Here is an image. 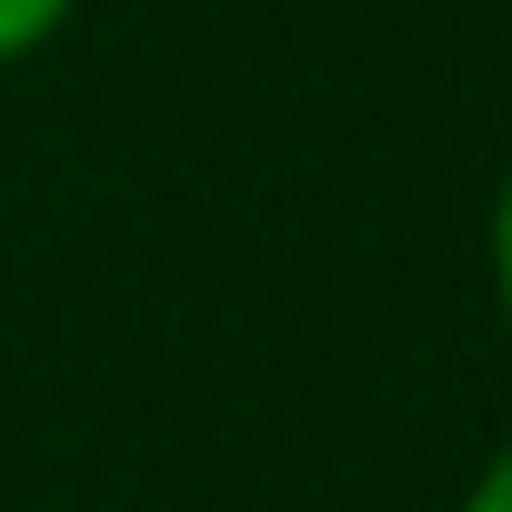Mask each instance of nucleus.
<instances>
[{
  "label": "nucleus",
  "mask_w": 512,
  "mask_h": 512,
  "mask_svg": "<svg viewBox=\"0 0 512 512\" xmlns=\"http://www.w3.org/2000/svg\"><path fill=\"white\" fill-rule=\"evenodd\" d=\"M71 21H81V0H0V71L41 61V51H51Z\"/></svg>",
  "instance_id": "f257e3e1"
},
{
  "label": "nucleus",
  "mask_w": 512,
  "mask_h": 512,
  "mask_svg": "<svg viewBox=\"0 0 512 512\" xmlns=\"http://www.w3.org/2000/svg\"><path fill=\"white\" fill-rule=\"evenodd\" d=\"M482 272H492V312L512 332V151H502V181H492V211H482Z\"/></svg>",
  "instance_id": "f03ea898"
},
{
  "label": "nucleus",
  "mask_w": 512,
  "mask_h": 512,
  "mask_svg": "<svg viewBox=\"0 0 512 512\" xmlns=\"http://www.w3.org/2000/svg\"><path fill=\"white\" fill-rule=\"evenodd\" d=\"M452 512H512V432L482 452V472L462 482V502H452Z\"/></svg>",
  "instance_id": "7ed1b4c3"
}]
</instances>
